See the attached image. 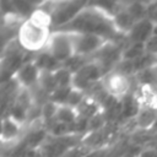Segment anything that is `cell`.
Listing matches in <instances>:
<instances>
[{
  "label": "cell",
  "instance_id": "1",
  "mask_svg": "<svg viewBox=\"0 0 157 157\" xmlns=\"http://www.w3.org/2000/svg\"><path fill=\"white\" fill-rule=\"evenodd\" d=\"M56 31L81 34H96L107 39L108 42H112L119 36H124L115 28L113 17L92 4H87V6L69 25Z\"/></svg>",
  "mask_w": 157,
  "mask_h": 157
},
{
  "label": "cell",
  "instance_id": "2",
  "mask_svg": "<svg viewBox=\"0 0 157 157\" xmlns=\"http://www.w3.org/2000/svg\"><path fill=\"white\" fill-rule=\"evenodd\" d=\"M52 28L28 17L23 20L17 32V40L22 49L27 52H42L47 48L52 36Z\"/></svg>",
  "mask_w": 157,
  "mask_h": 157
},
{
  "label": "cell",
  "instance_id": "3",
  "mask_svg": "<svg viewBox=\"0 0 157 157\" xmlns=\"http://www.w3.org/2000/svg\"><path fill=\"white\" fill-rule=\"evenodd\" d=\"M86 6L87 2L83 1H59L39 4V7L45 10L50 15L53 27L58 29L69 25Z\"/></svg>",
  "mask_w": 157,
  "mask_h": 157
},
{
  "label": "cell",
  "instance_id": "4",
  "mask_svg": "<svg viewBox=\"0 0 157 157\" xmlns=\"http://www.w3.org/2000/svg\"><path fill=\"white\" fill-rule=\"evenodd\" d=\"M44 50L53 55L58 61L64 64L66 60L75 55L71 33L63 31H53L47 44V48Z\"/></svg>",
  "mask_w": 157,
  "mask_h": 157
},
{
  "label": "cell",
  "instance_id": "5",
  "mask_svg": "<svg viewBox=\"0 0 157 157\" xmlns=\"http://www.w3.org/2000/svg\"><path fill=\"white\" fill-rule=\"evenodd\" d=\"M104 75L107 74L102 69V66L97 61L90 60L83 67H81L76 74H74L72 87L75 90L85 92L86 90L91 88L97 81H99Z\"/></svg>",
  "mask_w": 157,
  "mask_h": 157
},
{
  "label": "cell",
  "instance_id": "6",
  "mask_svg": "<svg viewBox=\"0 0 157 157\" xmlns=\"http://www.w3.org/2000/svg\"><path fill=\"white\" fill-rule=\"evenodd\" d=\"M75 55L88 56L94 55L108 40L96 36V34H81V33H71Z\"/></svg>",
  "mask_w": 157,
  "mask_h": 157
},
{
  "label": "cell",
  "instance_id": "7",
  "mask_svg": "<svg viewBox=\"0 0 157 157\" xmlns=\"http://www.w3.org/2000/svg\"><path fill=\"white\" fill-rule=\"evenodd\" d=\"M131 81L129 76H125L115 70L109 72L104 78V90L113 98L123 99L130 93Z\"/></svg>",
  "mask_w": 157,
  "mask_h": 157
},
{
  "label": "cell",
  "instance_id": "8",
  "mask_svg": "<svg viewBox=\"0 0 157 157\" xmlns=\"http://www.w3.org/2000/svg\"><path fill=\"white\" fill-rule=\"evenodd\" d=\"M39 76H40V70L36 66L33 61H31V63H26L13 77L21 88L29 90L34 86H38Z\"/></svg>",
  "mask_w": 157,
  "mask_h": 157
},
{
  "label": "cell",
  "instance_id": "9",
  "mask_svg": "<svg viewBox=\"0 0 157 157\" xmlns=\"http://www.w3.org/2000/svg\"><path fill=\"white\" fill-rule=\"evenodd\" d=\"M155 32V23L150 21L148 18H145L142 21H139L135 23V26L131 28V31L128 33L129 43H146Z\"/></svg>",
  "mask_w": 157,
  "mask_h": 157
},
{
  "label": "cell",
  "instance_id": "10",
  "mask_svg": "<svg viewBox=\"0 0 157 157\" xmlns=\"http://www.w3.org/2000/svg\"><path fill=\"white\" fill-rule=\"evenodd\" d=\"M135 96L141 108H150L157 110V88L151 86H139Z\"/></svg>",
  "mask_w": 157,
  "mask_h": 157
},
{
  "label": "cell",
  "instance_id": "11",
  "mask_svg": "<svg viewBox=\"0 0 157 157\" xmlns=\"http://www.w3.org/2000/svg\"><path fill=\"white\" fill-rule=\"evenodd\" d=\"M141 105L135 96V93H129L123 99H120V117L125 119H132L139 115Z\"/></svg>",
  "mask_w": 157,
  "mask_h": 157
},
{
  "label": "cell",
  "instance_id": "12",
  "mask_svg": "<svg viewBox=\"0 0 157 157\" xmlns=\"http://www.w3.org/2000/svg\"><path fill=\"white\" fill-rule=\"evenodd\" d=\"M113 22H114V26L118 29V32H120L124 36H128V33L131 31V28L136 23V21L126 11L125 5L113 16Z\"/></svg>",
  "mask_w": 157,
  "mask_h": 157
},
{
  "label": "cell",
  "instance_id": "13",
  "mask_svg": "<svg viewBox=\"0 0 157 157\" xmlns=\"http://www.w3.org/2000/svg\"><path fill=\"white\" fill-rule=\"evenodd\" d=\"M33 63L40 71H48V72H55L58 69L63 66V64L58 61L53 55H50L47 50H42L33 59Z\"/></svg>",
  "mask_w": 157,
  "mask_h": 157
},
{
  "label": "cell",
  "instance_id": "14",
  "mask_svg": "<svg viewBox=\"0 0 157 157\" xmlns=\"http://www.w3.org/2000/svg\"><path fill=\"white\" fill-rule=\"evenodd\" d=\"M21 134V124L13 120L11 117L4 118L1 124V139L2 142H10L18 137Z\"/></svg>",
  "mask_w": 157,
  "mask_h": 157
},
{
  "label": "cell",
  "instance_id": "15",
  "mask_svg": "<svg viewBox=\"0 0 157 157\" xmlns=\"http://www.w3.org/2000/svg\"><path fill=\"white\" fill-rule=\"evenodd\" d=\"M135 80L139 86H151L157 88V65L137 72L135 75Z\"/></svg>",
  "mask_w": 157,
  "mask_h": 157
},
{
  "label": "cell",
  "instance_id": "16",
  "mask_svg": "<svg viewBox=\"0 0 157 157\" xmlns=\"http://www.w3.org/2000/svg\"><path fill=\"white\" fill-rule=\"evenodd\" d=\"M136 125L141 129H152L157 120V110L150 108H141L139 115L135 118Z\"/></svg>",
  "mask_w": 157,
  "mask_h": 157
},
{
  "label": "cell",
  "instance_id": "17",
  "mask_svg": "<svg viewBox=\"0 0 157 157\" xmlns=\"http://www.w3.org/2000/svg\"><path fill=\"white\" fill-rule=\"evenodd\" d=\"M77 119H78V113L75 108H71L69 105H59L54 120L59 121V123H63V124L71 125Z\"/></svg>",
  "mask_w": 157,
  "mask_h": 157
},
{
  "label": "cell",
  "instance_id": "18",
  "mask_svg": "<svg viewBox=\"0 0 157 157\" xmlns=\"http://www.w3.org/2000/svg\"><path fill=\"white\" fill-rule=\"evenodd\" d=\"M125 9L136 22L147 18L148 2L147 4H145V2H129V4H125Z\"/></svg>",
  "mask_w": 157,
  "mask_h": 157
},
{
  "label": "cell",
  "instance_id": "19",
  "mask_svg": "<svg viewBox=\"0 0 157 157\" xmlns=\"http://www.w3.org/2000/svg\"><path fill=\"white\" fill-rule=\"evenodd\" d=\"M146 53V48L144 43H129L121 54V60H135Z\"/></svg>",
  "mask_w": 157,
  "mask_h": 157
},
{
  "label": "cell",
  "instance_id": "20",
  "mask_svg": "<svg viewBox=\"0 0 157 157\" xmlns=\"http://www.w3.org/2000/svg\"><path fill=\"white\" fill-rule=\"evenodd\" d=\"M38 87L47 92L48 94L53 93L56 88V81L54 77V72H48V71H40V76H39V82H38Z\"/></svg>",
  "mask_w": 157,
  "mask_h": 157
},
{
  "label": "cell",
  "instance_id": "21",
  "mask_svg": "<svg viewBox=\"0 0 157 157\" xmlns=\"http://www.w3.org/2000/svg\"><path fill=\"white\" fill-rule=\"evenodd\" d=\"M54 77L56 81L58 87H72V80H74V74L67 70L66 67L61 66L54 72Z\"/></svg>",
  "mask_w": 157,
  "mask_h": 157
},
{
  "label": "cell",
  "instance_id": "22",
  "mask_svg": "<svg viewBox=\"0 0 157 157\" xmlns=\"http://www.w3.org/2000/svg\"><path fill=\"white\" fill-rule=\"evenodd\" d=\"M71 90L72 87H58L53 93L49 94V98H50L49 101H52L58 105H65L67 103Z\"/></svg>",
  "mask_w": 157,
  "mask_h": 157
},
{
  "label": "cell",
  "instance_id": "23",
  "mask_svg": "<svg viewBox=\"0 0 157 157\" xmlns=\"http://www.w3.org/2000/svg\"><path fill=\"white\" fill-rule=\"evenodd\" d=\"M58 108L59 105L53 103L52 101H48L45 104H43L42 109H40V115L43 119H55V115H56V112H58Z\"/></svg>",
  "mask_w": 157,
  "mask_h": 157
},
{
  "label": "cell",
  "instance_id": "24",
  "mask_svg": "<svg viewBox=\"0 0 157 157\" xmlns=\"http://www.w3.org/2000/svg\"><path fill=\"white\" fill-rule=\"evenodd\" d=\"M146 53L157 54V34H153L146 43H145Z\"/></svg>",
  "mask_w": 157,
  "mask_h": 157
},
{
  "label": "cell",
  "instance_id": "25",
  "mask_svg": "<svg viewBox=\"0 0 157 157\" xmlns=\"http://www.w3.org/2000/svg\"><path fill=\"white\" fill-rule=\"evenodd\" d=\"M139 157H157V150L155 148H145Z\"/></svg>",
  "mask_w": 157,
  "mask_h": 157
},
{
  "label": "cell",
  "instance_id": "26",
  "mask_svg": "<svg viewBox=\"0 0 157 157\" xmlns=\"http://www.w3.org/2000/svg\"><path fill=\"white\" fill-rule=\"evenodd\" d=\"M152 130H153V131H157V120H156V123H155V125L152 126Z\"/></svg>",
  "mask_w": 157,
  "mask_h": 157
},
{
  "label": "cell",
  "instance_id": "27",
  "mask_svg": "<svg viewBox=\"0 0 157 157\" xmlns=\"http://www.w3.org/2000/svg\"><path fill=\"white\" fill-rule=\"evenodd\" d=\"M153 34H157V23H155V32Z\"/></svg>",
  "mask_w": 157,
  "mask_h": 157
},
{
  "label": "cell",
  "instance_id": "28",
  "mask_svg": "<svg viewBox=\"0 0 157 157\" xmlns=\"http://www.w3.org/2000/svg\"><path fill=\"white\" fill-rule=\"evenodd\" d=\"M156 59H157V54H156Z\"/></svg>",
  "mask_w": 157,
  "mask_h": 157
}]
</instances>
